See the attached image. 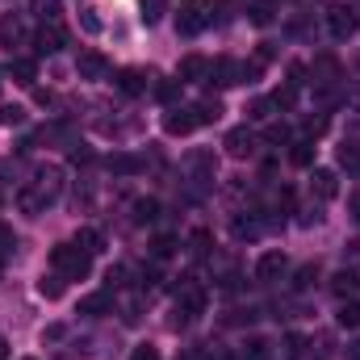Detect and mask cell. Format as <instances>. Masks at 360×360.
<instances>
[{
  "label": "cell",
  "mask_w": 360,
  "mask_h": 360,
  "mask_svg": "<svg viewBox=\"0 0 360 360\" xmlns=\"http://www.w3.org/2000/svg\"><path fill=\"white\" fill-rule=\"evenodd\" d=\"M51 269L59 272L63 281H84L92 272V256L80 243H55L51 248Z\"/></svg>",
  "instance_id": "cell-1"
},
{
  "label": "cell",
  "mask_w": 360,
  "mask_h": 360,
  "mask_svg": "<svg viewBox=\"0 0 360 360\" xmlns=\"http://www.w3.org/2000/svg\"><path fill=\"white\" fill-rule=\"evenodd\" d=\"M356 25H360V13L352 8V4H331L327 8V30H331V38H348V34H356Z\"/></svg>",
  "instance_id": "cell-2"
},
{
  "label": "cell",
  "mask_w": 360,
  "mask_h": 360,
  "mask_svg": "<svg viewBox=\"0 0 360 360\" xmlns=\"http://www.w3.org/2000/svg\"><path fill=\"white\" fill-rule=\"evenodd\" d=\"M34 193H38V197L51 205V201L63 193V168H59V164H46V168H38V172H34Z\"/></svg>",
  "instance_id": "cell-3"
},
{
  "label": "cell",
  "mask_w": 360,
  "mask_h": 360,
  "mask_svg": "<svg viewBox=\"0 0 360 360\" xmlns=\"http://www.w3.org/2000/svg\"><path fill=\"white\" fill-rule=\"evenodd\" d=\"M188 172H193V184H197V188H210L214 176H218L214 151H188Z\"/></svg>",
  "instance_id": "cell-4"
},
{
  "label": "cell",
  "mask_w": 360,
  "mask_h": 360,
  "mask_svg": "<svg viewBox=\"0 0 360 360\" xmlns=\"http://www.w3.org/2000/svg\"><path fill=\"white\" fill-rule=\"evenodd\" d=\"M63 42H68V30H63L59 21H42V30L34 34V51H38V55H59Z\"/></svg>",
  "instance_id": "cell-5"
},
{
  "label": "cell",
  "mask_w": 360,
  "mask_h": 360,
  "mask_svg": "<svg viewBox=\"0 0 360 360\" xmlns=\"http://www.w3.org/2000/svg\"><path fill=\"white\" fill-rule=\"evenodd\" d=\"M76 72H80V80H105V76H109V59H105L101 51H80Z\"/></svg>",
  "instance_id": "cell-6"
},
{
  "label": "cell",
  "mask_w": 360,
  "mask_h": 360,
  "mask_svg": "<svg viewBox=\"0 0 360 360\" xmlns=\"http://www.w3.org/2000/svg\"><path fill=\"white\" fill-rule=\"evenodd\" d=\"M285 269H289L285 252H264V256L256 260V281H260V285H272L276 276H285Z\"/></svg>",
  "instance_id": "cell-7"
},
{
  "label": "cell",
  "mask_w": 360,
  "mask_h": 360,
  "mask_svg": "<svg viewBox=\"0 0 360 360\" xmlns=\"http://www.w3.org/2000/svg\"><path fill=\"white\" fill-rule=\"evenodd\" d=\"M205 80H210L214 89H235V84H239V63H235V59H214Z\"/></svg>",
  "instance_id": "cell-8"
},
{
  "label": "cell",
  "mask_w": 360,
  "mask_h": 360,
  "mask_svg": "<svg viewBox=\"0 0 360 360\" xmlns=\"http://www.w3.org/2000/svg\"><path fill=\"white\" fill-rule=\"evenodd\" d=\"M222 147H226V155H231V160H243V155H252V151H256V134H252L248 126H235V130L226 134V143H222Z\"/></svg>",
  "instance_id": "cell-9"
},
{
  "label": "cell",
  "mask_w": 360,
  "mask_h": 360,
  "mask_svg": "<svg viewBox=\"0 0 360 360\" xmlns=\"http://www.w3.org/2000/svg\"><path fill=\"white\" fill-rule=\"evenodd\" d=\"M310 193H314L319 201L340 197V176H335L331 168H314V172H310Z\"/></svg>",
  "instance_id": "cell-10"
},
{
  "label": "cell",
  "mask_w": 360,
  "mask_h": 360,
  "mask_svg": "<svg viewBox=\"0 0 360 360\" xmlns=\"http://www.w3.org/2000/svg\"><path fill=\"white\" fill-rule=\"evenodd\" d=\"M176 310H184L188 319H197L201 310H205V289L201 285H193V276H188V285H180V302Z\"/></svg>",
  "instance_id": "cell-11"
},
{
  "label": "cell",
  "mask_w": 360,
  "mask_h": 360,
  "mask_svg": "<svg viewBox=\"0 0 360 360\" xmlns=\"http://www.w3.org/2000/svg\"><path fill=\"white\" fill-rule=\"evenodd\" d=\"M201 122H197V113L193 109H172L168 117H164V130L172 134V139H180V134H193Z\"/></svg>",
  "instance_id": "cell-12"
},
{
  "label": "cell",
  "mask_w": 360,
  "mask_h": 360,
  "mask_svg": "<svg viewBox=\"0 0 360 360\" xmlns=\"http://www.w3.org/2000/svg\"><path fill=\"white\" fill-rule=\"evenodd\" d=\"M205 25H210V13H205V8H180V17H176V34L193 38V34H201Z\"/></svg>",
  "instance_id": "cell-13"
},
{
  "label": "cell",
  "mask_w": 360,
  "mask_h": 360,
  "mask_svg": "<svg viewBox=\"0 0 360 360\" xmlns=\"http://www.w3.org/2000/svg\"><path fill=\"white\" fill-rule=\"evenodd\" d=\"M113 84L126 92V96H139V92H147V72H143V68H122V72L113 76Z\"/></svg>",
  "instance_id": "cell-14"
},
{
  "label": "cell",
  "mask_w": 360,
  "mask_h": 360,
  "mask_svg": "<svg viewBox=\"0 0 360 360\" xmlns=\"http://www.w3.org/2000/svg\"><path fill=\"white\" fill-rule=\"evenodd\" d=\"M105 168H109L113 176H134V172H143V160L130 155V151H113V155L105 160Z\"/></svg>",
  "instance_id": "cell-15"
},
{
  "label": "cell",
  "mask_w": 360,
  "mask_h": 360,
  "mask_svg": "<svg viewBox=\"0 0 360 360\" xmlns=\"http://www.w3.org/2000/svg\"><path fill=\"white\" fill-rule=\"evenodd\" d=\"M356 289H360V276H356V269H340L335 276H331V293H335L340 302L356 297Z\"/></svg>",
  "instance_id": "cell-16"
},
{
  "label": "cell",
  "mask_w": 360,
  "mask_h": 360,
  "mask_svg": "<svg viewBox=\"0 0 360 360\" xmlns=\"http://www.w3.org/2000/svg\"><path fill=\"white\" fill-rule=\"evenodd\" d=\"M21 38H25L21 17H17V13H0V46H8V51H13Z\"/></svg>",
  "instance_id": "cell-17"
},
{
  "label": "cell",
  "mask_w": 360,
  "mask_h": 360,
  "mask_svg": "<svg viewBox=\"0 0 360 360\" xmlns=\"http://www.w3.org/2000/svg\"><path fill=\"white\" fill-rule=\"evenodd\" d=\"M8 80L21 84V89H30V84L38 80V63H34V59H13V63H8Z\"/></svg>",
  "instance_id": "cell-18"
},
{
  "label": "cell",
  "mask_w": 360,
  "mask_h": 360,
  "mask_svg": "<svg viewBox=\"0 0 360 360\" xmlns=\"http://www.w3.org/2000/svg\"><path fill=\"white\" fill-rule=\"evenodd\" d=\"M176 76H180V84H184V80H205V76H210V63H205L201 55H184Z\"/></svg>",
  "instance_id": "cell-19"
},
{
  "label": "cell",
  "mask_w": 360,
  "mask_h": 360,
  "mask_svg": "<svg viewBox=\"0 0 360 360\" xmlns=\"http://www.w3.org/2000/svg\"><path fill=\"white\" fill-rule=\"evenodd\" d=\"M310 72H314V84H335V76H340V63H335L331 55H319Z\"/></svg>",
  "instance_id": "cell-20"
},
{
  "label": "cell",
  "mask_w": 360,
  "mask_h": 360,
  "mask_svg": "<svg viewBox=\"0 0 360 360\" xmlns=\"http://www.w3.org/2000/svg\"><path fill=\"white\" fill-rule=\"evenodd\" d=\"M164 13H168V0H139V17H143V25H160Z\"/></svg>",
  "instance_id": "cell-21"
},
{
  "label": "cell",
  "mask_w": 360,
  "mask_h": 360,
  "mask_svg": "<svg viewBox=\"0 0 360 360\" xmlns=\"http://www.w3.org/2000/svg\"><path fill=\"white\" fill-rule=\"evenodd\" d=\"M193 113H197L201 126H205V122H218V117H222V101H218V96H205V101L193 105Z\"/></svg>",
  "instance_id": "cell-22"
},
{
  "label": "cell",
  "mask_w": 360,
  "mask_h": 360,
  "mask_svg": "<svg viewBox=\"0 0 360 360\" xmlns=\"http://www.w3.org/2000/svg\"><path fill=\"white\" fill-rule=\"evenodd\" d=\"M105 310H109V289H105V293H89V297L80 302V314H84V319H101Z\"/></svg>",
  "instance_id": "cell-23"
},
{
  "label": "cell",
  "mask_w": 360,
  "mask_h": 360,
  "mask_svg": "<svg viewBox=\"0 0 360 360\" xmlns=\"http://www.w3.org/2000/svg\"><path fill=\"white\" fill-rule=\"evenodd\" d=\"M72 243H80L89 256H101V252H105V239H101V231H92V226H84V231H80Z\"/></svg>",
  "instance_id": "cell-24"
},
{
  "label": "cell",
  "mask_w": 360,
  "mask_h": 360,
  "mask_svg": "<svg viewBox=\"0 0 360 360\" xmlns=\"http://www.w3.org/2000/svg\"><path fill=\"white\" fill-rule=\"evenodd\" d=\"M272 17H276V4H272V0H256V4L248 8V21H252V25H269Z\"/></svg>",
  "instance_id": "cell-25"
},
{
  "label": "cell",
  "mask_w": 360,
  "mask_h": 360,
  "mask_svg": "<svg viewBox=\"0 0 360 360\" xmlns=\"http://www.w3.org/2000/svg\"><path fill=\"white\" fill-rule=\"evenodd\" d=\"M210 243H214V235H210V231H205V226H201V231H193V235H188V252H193V256H197V260H201V256H210V252H214V248H210Z\"/></svg>",
  "instance_id": "cell-26"
},
{
  "label": "cell",
  "mask_w": 360,
  "mask_h": 360,
  "mask_svg": "<svg viewBox=\"0 0 360 360\" xmlns=\"http://www.w3.org/2000/svg\"><path fill=\"white\" fill-rule=\"evenodd\" d=\"M30 8H34V17H42V21H59L63 0H30Z\"/></svg>",
  "instance_id": "cell-27"
},
{
  "label": "cell",
  "mask_w": 360,
  "mask_h": 360,
  "mask_svg": "<svg viewBox=\"0 0 360 360\" xmlns=\"http://www.w3.org/2000/svg\"><path fill=\"white\" fill-rule=\"evenodd\" d=\"M155 218H160V201H155V197L134 201V222H155Z\"/></svg>",
  "instance_id": "cell-28"
},
{
  "label": "cell",
  "mask_w": 360,
  "mask_h": 360,
  "mask_svg": "<svg viewBox=\"0 0 360 360\" xmlns=\"http://www.w3.org/2000/svg\"><path fill=\"white\" fill-rule=\"evenodd\" d=\"M38 293H42L46 302H55V297H63V276H59V272H51V276H42V281H38Z\"/></svg>",
  "instance_id": "cell-29"
},
{
  "label": "cell",
  "mask_w": 360,
  "mask_h": 360,
  "mask_svg": "<svg viewBox=\"0 0 360 360\" xmlns=\"http://www.w3.org/2000/svg\"><path fill=\"white\" fill-rule=\"evenodd\" d=\"M297 84H289V80H285V84H281V89L272 92V105H276V109H293V105H297Z\"/></svg>",
  "instance_id": "cell-30"
},
{
  "label": "cell",
  "mask_w": 360,
  "mask_h": 360,
  "mask_svg": "<svg viewBox=\"0 0 360 360\" xmlns=\"http://www.w3.org/2000/svg\"><path fill=\"white\" fill-rule=\"evenodd\" d=\"M272 109H276V105H272V96H256V101L248 105V117H252V122H269Z\"/></svg>",
  "instance_id": "cell-31"
},
{
  "label": "cell",
  "mask_w": 360,
  "mask_h": 360,
  "mask_svg": "<svg viewBox=\"0 0 360 360\" xmlns=\"http://www.w3.org/2000/svg\"><path fill=\"white\" fill-rule=\"evenodd\" d=\"M289 160H293L297 168H310V164H314V143H310V139H306V143H293Z\"/></svg>",
  "instance_id": "cell-32"
},
{
  "label": "cell",
  "mask_w": 360,
  "mask_h": 360,
  "mask_svg": "<svg viewBox=\"0 0 360 360\" xmlns=\"http://www.w3.org/2000/svg\"><path fill=\"white\" fill-rule=\"evenodd\" d=\"M17 205H21L25 214H42V210H46V201H42L34 188H21V193H17Z\"/></svg>",
  "instance_id": "cell-33"
},
{
  "label": "cell",
  "mask_w": 360,
  "mask_h": 360,
  "mask_svg": "<svg viewBox=\"0 0 360 360\" xmlns=\"http://www.w3.org/2000/svg\"><path fill=\"white\" fill-rule=\"evenodd\" d=\"M243 360H269V340H260V335H252L248 344H243Z\"/></svg>",
  "instance_id": "cell-34"
},
{
  "label": "cell",
  "mask_w": 360,
  "mask_h": 360,
  "mask_svg": "<svg viewBox=\"0 0 360 360\" xmlns=\"http://www.w3.org/2000/svg\"><path fill=\"white\" fill-rule=\"evenodd\" d=\"M335 319H340V327H360V302L348 297V302L340 306V314H335Z\"/></svg>",
  "instance_id": "cell-35"
},
{
  "label": "cell",
  "mask_w": 360,
  "mask_h": 360,
  "mask_svg": "<svg viewBox=\"0 0 360 360\" xmlns=\"http://www.w3.org/2000/svg\"><path fill=\"white\" fill-rule=\"evenodd\" d=\"M155 96H160L164 105H176L180 101V80H160V84H155Z\"/></svg>",
  "instance_id": "cell-36"
},
{
  "label": "cell",
  "mask_w": 360,
  "mask_h": 360,
  "mask_svg": "<svg viewBox=\"0 0 360 360\" xmlns=\"http://www.w3.org/2000/svg\"><path fill=\"white\" fill-rule=\"evenodd\" d=\"M172 252H176V239H172V235H160V239L151 243V260H168Z\"/></svg>",
  "instance_id": "cell-37"
},
{
  "label": "cell",
  "mask_w": 360,
  "mask_h": 360,
  "mask_svg": "<svg viewBox=\"0 0 360 360\" xmlns=\"http://www.w3.org/2000/svg\"><path fill=\"white\" fill-rule=\"evenodd\" d=\"M256 235H260L256 218H235V239H256Z\"/></svg>",
  "instance_id": "cell-38"
},
{
  "label": "cell",
  "mask_w": 360,
  "mask_h": 360,
  "mask_svg": "<svg viewBox=\"0 0 360 360\" xmlns=\"http://www.w3.org/2000/svg\"><path fill=\"white\" fill-rule=\"evenodd\" d=\"M126 276H130L126 264H113V269L105 272V289H122V285H126Z\"/></svg>",
  "instance_id": "cell-39"
},
{
  "label": "cell",
  "mask_w": 360,
  "mask_h": 360,
  "mask_svg": "<svg viewBox=\"0 0 360 360\" xmlns=\"http://www.w3.org/2000/svg\"><path fill=\"white\" fill-rule=\"evenodd\" d=\"M25 122V109L21 105H4L0 109V126H21Z\"/></svg>",
  "instance_id": "cell-40"
},
{
  "label": "cell",
  "mask_w": 360,
  "mask_h": 360,
  "mask_svg": "<svg viewBox=\"0 0 360 360\" xmlns=\"http://www.w3.org/2000/svg\"><path fill=\"white\" fill-rule=\"evenodd\" d=\"M306 352V340L302 335H285V360H302Z\"/></svg>",
  "instance_id": "cell-41"
},
{
  "label": "cell",
  "mask_w": 360,
  "mask_h": 360,
  "mask_svg": "<svg viewBox=\"0 0 360 360\" xmlns=\"http://www.w3.org/2000/svg\"><path fill=\"white\" fill-rule=\"evenodd\" d=\"M340 164H344V168H360V147L356 143H344V147H340Z\"/></svg>",
  "instance_id": "cell-42"
},
{
  "label": "cell",
  "mask_w": 360,
  "mask_h": 360,
  "mask_svg": "<svg viewBox=\"0 0 360 360\" xmlns=\"http://www.w3.org/2000/svg\"><path fill=\"white\" fill-rule=\"evenodd\" d=\"M319 281V269L314 264H306V269H297V276H293V289H310Z\"/></svg>",
  "instance_id": "cell-43"
},
{
  "label": "cell",
  "mask_w": 360,
  "mask_h": 360,
  "mask_svg": "<svg viewBox=\"0 0 360 360\" xmlns=\"http://www.w3.org/2000/svg\"><path fill=\"white\" fill-rule=\"evenodd\" d=\"M80 25H84L89 34H101V30H105V25H101V17H96V8H84V13H80Z\"/></svg>",
  "instance_id": "cell-44"
},
{
  "label": "cell",
  "mask_w": 360,
  "mask_h": 360,
  "mask_svg": "<svg viewBox=\"0 0 360 360\" xmlns=\"http://www.w3.org/2000/svg\"><path fill=\"white\" fill-rule=\"evenodd\" d=\"M323 130H327V117H310L306 122V139H319Z\"/></svg>",
  "instance_id": "cell-45"
},
{
  "label": "cell",
  "mask_w": 360,
  "mask_h": 360,
  "mask_svg": "<svg viewBox=\"0 0 360 360\" xmlns=\"http://www.w3.org/2000/svg\"><path fill=\"white\" fill-rule=\"evenodd\" d=\"M139 310H143V302H139V297H134V302H130V306H126V310H122V319H126V323H130V327H134V323H139Z\"/></svg>",
  "instance_id": "cell-46"
},
{
  "label": "cell",
  "mask_w": 360,
  "mask_h": 360,
  "mask_svg": "<svg viewBox=\"0 0 360 360\" xmlns=\"http://www.w3.org/2000/svg\"><path fill=\"white\" fill-rule=\"evenodd\" d=\"M130 360H160V348L143 344V348H134V356H130Z\"/></svg>",
  "instance_id": "cell-47"
},
{
  "label": "cell",
  "mask_w": 360,
  "mask_h": 360,
  "mask_svg": "<svg viewBox=\"0 0 360 360\" xmlns=\"http://www.w3.org/2000/svg\"><path fill=\"white\" fill-rule=\"evenodd\" d=\"M289 139V126H269V143H285Z\"/></svg>",
  "instance_id": "cell-48"
},
{
  "label": "cell",
  "mask_w": 360,
  "mask_h": 360,
  "mask_svg": "<svg viewBox=\"0 0 360 360\" xmlns=\"http://www.w3.org/2000/svg\"><path fill=\"white\" fill-rule=\"evenodd\" d=\"M8 248H17V239H13V231H4V226H0V256H4Z\"/></svg>",
  "instance_id": "cell-49"
},
{
  "label": "cell",
  "mask_w": 360,
  "mask_h": 360,
  "mask_svg": "<svg viewBox=\"0 0 360 360\" xmlns=\"http://www.w3.org/2000/svg\"><path fill=\"white\" fill-rule=\"evenodd\" d=\"M344 260H352V264H360V239H352V243L344 248Z\"/></svg>",
  "instance_id": "cell-50"
},
{
  "label": "cell",
  "mask_w": 360,
  "mask_h": 360,
  "mask_svg": "<svg viewBox=\"0 0 360 360\" xmlns=\"http://www.w3.org/2000/svg\"><path fill=\"white\" fill-rule=\"evenodd\" d=\"M72 160H76V164H89V160H92V151L84 147V143H76V151H72Z\"/></svg>",
  "instance_id": "cell-51"
},
{
  "label": "cell",
  "mask_w": 360,
  "mask_h": 360,
  "mask_svg": "<svg viewBox=\"0 0 360 360\" xmlns=\"http://www.w3.org/2000/svg\"><path fill=\"white\" fill-rule=\"evenodd\" d=\"M0 360H8V340L0 335Z\"/></svg>",
  "instance_id": "cell-52"
},
{
  "label": "cell",
  "mask_w": 360,
  "mask_h": 360,
  "mask_svg": "<svg viewBox=\"0 0 360 360\" xmlns=\"http://www.w3.org/2000/svg\"><path fill=\"white\" fill-rule=\"evenodd\" d=\"M352 218H360V193L352 197Z\"/></svg>",
  "instance_id": "cell-53"
},
{
  "label": "cell",
  "mask_w": 360,
  "mask_h": 360,
  "mask_svg": "<svg viewBox=\"0 0 360 360\" xmlns=\"http://www.w3.org/2000/svg\"><path fill=\"white\" fill-rule=\"evenodd\" d=\"M184 8H205V0H184Z\"/></svg>",
  "instance_id": "cell-54"
},
{
  "label": "cell",
  "mask_w": 360,
  "mask_h": 360,
  "mask_svg": "<svg viewBox=\"0 0 360 360\" xmlns=\"http://www.w3.org/2000/svg\"><path fill=\"white\" fill-rule=\"evenodd\" d=\"M348 360H360V344H352V352H348Z\"/></svg>",
  "instance_id": "cell-55"
},
{
  "label": "cell",
  "mask_w": 360,
  "mask_h": 360,
  "mask_svg": "<svg viewBox=\"0 0 360 360\" xmlns=\"http://www.w3.org/2000/svg\"><path fill=\"white\" fill-rule=\"evenodd\" d=\"M21 360H38V356H21Z\"/></svg>",
  "instance_id": "cell-56"
},
{
  "label": "cell",
  "mask_w": 360,
  "mask_h": 360,
  "mask_svg": "<svg viewBox=\"0 0 360 360\" xmlns=\"http://www.w3.org/2000/svg\"><path fill=\"white\" fill-rule=\"evenodd\" d=\"M0 272H4V260H0Z\"/></svg>",
  "instance_id": "cell-57"
},
{
  "label": "cell",
  "mask_w": 360,
  "mask_h": 360,
  "mask_svg": "<svg viewBox=\"0 0 360 360\" xmlns=\"http://www.w3.org/2000/svg\"><path fill=\"white\" fill-rule=\"evenodd\" d=\"M218 360H226V356H218Z\"/></svg>",
  "instance_id": "cell-58"
}]
</instances>
